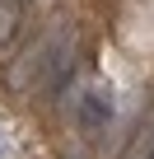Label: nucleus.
<instances>
[{"label":"nucleus","mask_w":154,"mask_h":159,"mask_svg":"<svg viewBox=\"0 0 154 159\" xmlns=\"http://www.w3.org/2000/svg\"><path fill=\"white\" fill-rule=\"evenodd\" d=\"M19 19H24V0H0V47L14 38Z\"/></svg>","instance_id":"f257e3e1"},{"label":"nucleus","mask_w":154,"mask_h":159,"mask_svg":"<svg viewBox=\"0 0 154 159\" xmlns=\"http://www.w3.org/2000/svg\"><path fill=\"white\" fill-rule=\"evenodd\" d=\"M149 159H154V154H149Z\"/></svg>","instance_id":"7ed1b4c3"},{"label":"nucleus","mask_w":154,"mask_h":159,"mask_svg":"<svg viewBox=\"0 0 154 159\" xmlns=\"http://www.w3.org/2000/svg\"><path fill=\"white\" fill-rule=\"evenodd\" d=\"M149 154H154V136H140V140L131 145V154H126V159H149Z\"/></svg>","instance_id":"f03ea898"}]
</instances>
